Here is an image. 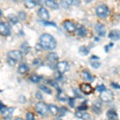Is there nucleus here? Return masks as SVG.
Instances as JSON below:
<instances>
[{"label":"nucleus","mask_w":120,"mask_h":120,"mask_svg":"<svg viewBox=\"0 0 120 120\" xmlns=\"http://www.w3.org/2000/svg\"><path fill=\"white\" fill-rule=\"evenodd\" d=\"M18 71L19 73H20V74H25V73H26L29 71V67L26 64H25V63H22V64H21L19 67Z\"/></svg>","instance_id":"5701e85b"},{"label":"nucleus","mask_w":120,"mask_h":120,"mask_svg":"<svg viewBox=\"0 0 120 120\" xmlns=\"http://www.w3.org/2000/svg\"><path fill=\"white\" fill-rule=\"evenodd\" d=\"M59 92L58 93V95H57L59 100H60V101H62V102H66L67 100V98H67V95L63 91H62L60 89H59Z\"/></svg>","instance_id":"b1692460"},{"label":"nucleus","mask_w":120,"mask_h":120,"mask_svg":"<svg viewBox=\"0 0 120 120\" xmlns=\"http://www.w3.org/2000/svg\"><path fill=\"white\" fill-rule=\"evenodd\" d=\"M48 111H49L50 113L54 116L57 115L58 114H59V108L55 105H53V104H51V105L48 106Z\"/></svg>","instance_id":"412c9836"},{"label":"nucleus","mask_w":120,"mask_h":120,"mask_svg":"<svg viewBox=\"0 0 120 120\" xmlns=\"http://www.w3.org/2000/svg\"><path fill=\"white\" fill-rule=\"evenodd\" d=\"M75 116H76L77 118H79V119H82V120H90L91 119V116H90V114L86 113V112H82V111H77L76 113H75Z\"/></svg>","instance_id":"ddd939ff"},{"label":"nucleus","mask_w":120,"mask_h":120,"mask_svg":"<svg viewBox=\"0 0 120 120\" xmlns=\"http://www.w3.org/2000/svg\"><path fill=\"white\" fill-rule=\"evenodd\" d=\"M2 15H3V13H2V11L0 10V16H2Z\"/></svg>","instance_id":"8fccbe9b"},{"label":"nucleus","mask_w":120,"mask_h":120,"mask_svg":"<svg viewBox=\"0 0 120 120\" xmlns=\"http://www.w3.org/2000/svg\"><path fill=\"white\" fill-rule=\"evenodd\" d=\"M38 16L40 17V19H42L44 21L48 20L50 18L48 11L45 8H43V7H41V8L38 10Z\"/></svg>","instance_id":"9b49d317"},{"label":"nucleus","mask_w":120,"mask_h":120,"mask_svg":"<svg viewBox=\"0 0 120 120\" xmlns=\"http://www.w3.org/2000/svg\"><path fill=\"white\" fill-rule=\"evenodd\" d=\"M36 63H37V65H36V66H37V67H38H38H39L40 65H42L41 59H35V60H34V64L35 65Z\"/></svg>","instance_id":"ea45409f"},{"label":"nucleus","mask_w":120,"mask_h":120,"mask_svg":"<svg viewBox=\"0 0 120 120\" xmlns=\"http://www.w3.org/2000/svg\"><path fill=\"white\" fill-rule=\"evenodd\" d=\"M80 90L85 94H90L93 92L92 86L89 83H82L80 85Z\"/></svg>","instance_id":"6e6552de"},{"label":"nucleus","mask_w":120,"mask_h":120,"mask_svg":"<svg viewBox=\"0 0 120 120\" xmlns=\"http://www.w3.org/2000/svg\"><path fill=\"white\" fill-rule=\"evenodd\" d=\"M92 110L94 112H95L98 115H100L101 114V111H102V103L101 102L97 101L96 102H94L92 106Z\"/></svg>","instance_id":"f3484780"},{"label":"nucleus","mask_w":120,"mask_h":120,"mask_svg":"<svg viewBox=\"0 0 120 120\" xmlns=\"http://www.w3.org/2000/svg\"><path fill=\"white\" fill-rule=\"evenodd\" d=\"M19 18L22 19V20L26 19V14H25V12H23V11H20V12L19 13Z\"/></svg>","instance_id":"4c0bfd02"},{"label":"nucleus","mask_w":120,"mask_h":120,"mask_svg":"<svg viewBox=\"0 0 120 120\" xmlns=\"http://www.w3.org/2000/svg\"><path fill=\"white\" fill-rule=\"evenodd\" d=\"M45 3L48 7H50V8H51L53 10H58L59 7L58 3L56 1H55V0H46Z\"/></svg>","instance_id":"dca6fc26"},{"label":"nucleus","mask_w":120,"mask_h":120,"mask_svg":"<svg viewBox=\"0 0 120 120\" xmlns=\"http://www.w3.org/2000/svg\"><path fill=\"white\" fill-rule=\"evenodd\" d=\"M19 102H26V98H25V96H23V95H21V96H19Z\"/></svg>","instance_id":"79ce46f5"},{"label":"nucleus","mask_w":120,"mask_h":120,"mask_svg":"<svg viewBox=\"0 0 120 120\" xmlns=\"http://www.w3.org/2000/svg\"><path fill=\"white\" fill-rule=\"evenodd\" d=\"M11 34V27L7 22L0 23V34L3 36H8Z\"/></svg>","instance_id":"0eeeda50"},{"label":"nucleus","mask_w":120,"mask_h":120,"mask_svg":"<svg viewBox=\"0 0 120 120\" xmlns=\"http://www.w3.org/2000/svg\"><path fill=\"white\" fill-rule=\"evenodd\" d=\"M7 106H6L3 103V102L0 101V112H1L2 114H3L6 111V110H7Z\"/></svg>","instance_id":"473e14b6"},{"label":"nucleus","mask_w":120,"mask_h":120,"mask_svg":"<svg viewBox=\"0 0 120 120\" xmlns=\"http://www.w3.org/2000/svg\"><path fill=\"white\" fill-rule=\"evenodd\" d=\"M106 116H107L108 119L111 120H118L119 119V116H118L117 112L114 110H109L106 113Z\"/></svg>","instance_id":"a211bd4d"},{"label":"nucleus","mask_w":120,"mask_h":120,"mask_svg":"<svg viewBox=\"0 0 120 120\" xmlns=\"http://www.w3.org/2000/svg\"><path fill=\"white\" fill-rule=\"evenodd\" d=\"M86 109H87V106H86V104H82L80 106L78 107V111H86Z\"/></svg>","instance_id":"c9c22d12"},{"label":"nucleus","mask_w":120,"mask_h":120,"mask_svg":"<svg viewBox=\"0 0 120 120\" xmlns=\"http://www.w3.org/2000/svg\"><path fill=\"white\" fill-rule=\"evenodd\" d=\"M98 59H99V58L96 57V56H92L90 58V65H91L92 67H94V68H98L101 66V63L98 62Z\"/></svg>","instance_id":"6ab92c4d"},{"label":"nucleus","mask_w":120,"mask_h":120,"mask_svg":"<svg viewBox=\"0 0 120 120\" xmlns=\"http://www.w3.org/2000/svg\"><path fill=\"white\" fill-rule=\"evenodd\" d=\"M96 90H98V92H102V91H104V90H106V86H104V85H98V86L96 87Z\"/></svg>","instance_id":"f704fd0d"},{"label":"nucleus","mask_w":120,"mask_h":120,"mask_svg":"<svg viewBox=\"0 0 120 120\" xmlns=\"http://www.w3.org/2000/svg\"><path fill=\"white\" fill-rule=\"evenodd\" d=\"M8 63L11 66H14V65H15L16 62L14 61V60H12V59H8Z\"/></svg>","instance_id":"37998d69"},{"label":"nucleus","mask_w":120,"mask_h":120,"mask_svg":"<svg viewBox=\"0 0 120 120\" xmlns=\"http://www.w3.org/2000/svg\"><path fill=\"white\" fill-rule=\"evenodd\" d=\"M72 4V0H61V5L64 8L68 9Z\"/></svg>","instance_id":"393cba45"},{"label":"nucleus","mask_w":120,"mask_h":120,"mask_svg":"<svg viewBox=\"0 0 120 120\" xmlns=\"http://www.w3.org/2000/svg\"><path fill=\"white\" fill-rule=\"evenodd\" d=\"M21 50H22V53L27 54L28 51H29V50H30V47H29V46H28L27 43H26V46H24V44H22V46H21Z\"/></svg>","instance_id":"2f4dec72"},{"label":"nucleus","mask_w":120,"mask_h":120,"mask_svg":"<svg viewBox=\"0 0 120 120\" xmlns=\"http://www.w3.org/2000/svg\"><path fill=\"white\" fill-rule=\"evenodd\" d=\"M56 68H57L59 73H60V74H63V73L67 72V71H68L70 70V65L67 62L62 61L56 64Z\"/></svg>","instance_id":"39448f33"},{"label":"nucleus","mask_w":120,"mask_h":120,"mask_svg":"<svg viewBox=\"0 0 120 120\" xmlns=\"http://www.w3.org/2000/svg\"><path fill=\"white\" fill-rule=\"evenodd\" d=\"M44 25H46V26H56V24L55 22H42Z\"/></svg>","instance_id":"58836bf2"},{"label":"nucleus","mask_w":120,"mask_h":120,"mask_svg":"<svg viewBox=\"0 0 120 120\" xmlns=\"http://www.w3.org/2000/svg\"><path fill=\"white\" fill-rule=\"evenodd\" d=\"M63 26H64V28L66 29V30L70 33L74 32L75 30H76V26H75V25L72 22H71V21H69V20L65 21L64 23H63Z\"/></svg>","instance_id":"1a4fd4ad"},{"label":"nucleus","mask_w":120,"mask_h":120,"mask_svg":"<svg viewBox=\"0 0 120 120\" xmlns=\"http://www.w3.org/2000/svg\"><path fill=\"white\" fill-rule=\"evenodd\" d=\"M39 88L41 89L42 91H44L45 93H46V94H52L51 90V89H50L49 87H47V86H43V85H40V86H39Z\"/></svg>","instance_id":"c756f323"},{"label":"nucleus","mask_w":120,"mask_h":120,"mask_svg":"<svg viewBox=\"0 0 120 120\" xmlns=\"http://www.w3.org/2000/svg\"><path fill=\"white\" fill-rule=\"evenodd\" d=\"M15 120H23V119H21V118H17V119H15Z\"/></svg>","instance_id":"de8ad7c7"},{"label":"nucleus","mask_w":120,"mask_h":120,"mask_svg":"<svg viewBox=\"0 0 120 120\" xmlns=\"http://www.w3.org/2000/svg\"><path fill=\"white\" fill-rule=\"evenodd\" d=\"M77 32H78L79 35V36H82V37H84V36L86 35V29L84 27V26H81V27H79L77 29Z\"/></svg>","instance_id":"a878e982"},{"label":"nucleus","mask_w":120,"mask_h":120,"mask_svg":"<svg viewBox=\"0 0 120 120\" xmlns=\"http://www.w3.org/2000/svg\"><path fill=\"white\" fill-rule=\"evenodd\" d=\"M8 19H9L10 22H11L13 24H16V23H18V22H19L18 17L15 16V15H10Z\"/></svg>","instance_id":"c85d7f7f"},{"label":"nucleus","mask_w":120,"mask_h":120,"mask_svg":"<svg viewBox=\"0 0 120 120\" xmlns=\"http://www.w3.org/2000/svg\"><path fill=\"white\" fill-rule=\"evenodd\" d=\"M95 30L99 36H102V37H104V36L106 35L105 26L101 24V23H97V24L95 25Z\"/></svg>","instance_id":"9d476101"},{"label":"nucleus","mask_w":120,"mask_h":120,"mask_svg":"<svg viewBox=\"0 0 120 120\" xmlns=\"http://www.w3.org/2000/svg\"><path fill=\"white\" fill-rule=\"evenodd\" d=\"M14 108L12 107H10V108H7V110H6V111L4 112V113L3 114V117H4L5 119H10L11 118V116H12L13 113H14Z\"/></svg>","instance_id":"aec40b11"},{"label":"nucleus","mask_w":120,"mask_h":120,"mask_svg":"<svg viewBox=\"0 0 120 120\" xmlns=\"http://www.w3.org/2000/svg\"><path fill=\"white\" fill-rule=\"evenodd\" d=\"M82 79H84V80L87 81V82H93V80H94V78H93L91 74H90L88 71H86V70L82 71Z\"/></svg>","instance_id":"2eb2a0df"},{"label":"nucleus","mask_w":120,"mask_h":120,"mask_svg":"<svg viewBox=\"0 0 120 120\" xmlns=\"http://www.w3.org/2000/svg\"><path fill=\"white\" fill-rule=\"evenodd\" d=\"M30 81H31L32 82H34V83H37L38 82H40V80L42 79V77L41 76H38V75H33L30 76Z\"/></svg>","instance_id":"cd10ccee"},{"label":"nucleus","mask_w":120,"mask_h":120,"mask_svg":"<svg viewBox=\"0 0 120 120\" xmlns=\"http://www.w3.org/2000/svg\"><path fill=\"white\" fill-rule=\"evenodd\" d=\"M101 101L104 102H110L114 99V94L111 90H106L104 91H102L100 93V96H99Z\"/></svg>","instance_id":"7ed1b4c3"},{"label":"nucleus","mask_w":120,"mask_h":120,"mask_svg":"<svg viewBox=\"0 0 120 120\" xmlns=\"http://www.w3.org/2000/svg\"><path fill=\"white\" fill-rule=\"evenodd\" d=\"M26 120H34V115L31 112H28L26 114Z\"/></svg>","instance_id":"72a5a7b5"},{"label":"nucleus","mask_w":120,"mask_h":120,"mask_svg":"<svg viewBox=\"0 0 120 120\" xmlns=\"http://www.w3.org/2000/svg\"><path fill=\"white\" fill-rule=\"evenodd\" d=\"M39 43L41 47L44 50H54L57 45L55 38L48 34H43L40 37Z\"/></svg>","instance_id":"f257e3e1"},{"label":"nucleus","mask_w":120,"mask_h":120,"mask_svg":"<svg viewBox=\"0 0 120 120\" xmlns=\"http://www.w3.org/2000/svg\"><path fill=\"white\" fill-rule=\"evenodd\" d=\"M108 37L111 38V40L114 41H117V40L120 39V30H113L108 34Z\"/></svg>","instance_id":"4468645a"},{"label":"nucleus","mask_w":120,"mask_h":120,"mask_svg":"<svg viewBox=\"0 0 120 120\" xmlns=\"http://www.w3.org/2000/svg\"><path fill=\"white\" fill-rule=\"evenodd\" d=\"M96 14L99 18H106L110 15V9L107 6L102 4L96 8Z\"/></svg>","instance_id":"f03ea898"},{"label":"nucleus","mask_w":120,"mask_h":120,"mask_svg":"<svg viewBox=\"0 0 120 120\" xmlns=\"http://www.w3.org/2000/svg\"><path fill=\"white\" fill-rule=\"evenodd\" d=\"M36 98H37L38 99H42V95L41 94V93L40 92L36 93Z\"/></svg>","instance_id":"49530a36"},{"label":"nucleus","mask_w":120,"mask_h":120,"mask_svg":"<svg viewBox=\"0 0 120 120\" xmlns=\"http://www.w3.org/2000/svg\"><path fill=\"white\" fill-rule=\"evenodd\" d=\"M35 111H37V113L38 115H42V116H46L48 113V106H46V104L45 102H38L35 106Z\"/></svg>","instance_id":"20e7f679"},{"label":"nucleus","mask_w":120,"mask_h":120,"mask_svg":"<svg viewBox=\"0 0 120 120\" xmlns=\"http://www.w3.org/2000/svg\"><path fill=\"white\" fill-rule=\"evenodd\" d=\"M24 5L28 9H32L36 6V3L34 0H24Z\"/></svg>","instance_id":"4be33fe9"},{"label":"nucleus","mask_w":120,"mask_h":120,"mask_svg":"<svg viewBox=\"0 0 120 120\" xmlns=\"http://www.w3.org/2000/svg\"><path fill=\"white\" fill-rule=\"evenodd\" d=\"M111 86H113L114 88H116V89H120V85L117 84V83L112 82V83H111Z\"/></svg>","instance_id":"c03bdc74"},{"label":"nucleus","mask_w":120,"mask_h":120,"mask_svg":"<svg viewBox=\"0 0 120 120\" xmlns=\"http://www.w3.org/2000/svg\"><path fill=\"white\" fill-rule=\"evenodd\" d=\"M55 120H62V119H60V118L59 117V118H56V119H55Z\"/></svg>","instance_id":"09e8293b"},{"label":"nucleus","mask_w":120,"mask_h":120,"mask_svg":"<svg viewBox=\"0 0 120 120\" xmlns=\"http://www.w3.org/2000/svg\"><path fill=\"white\" fill-rule=\"evenodd\" d=\"M107 120H111V119H107Z\"/></svg>","instance_id":"603ef678"},{"label":"nucleus","mask_w":120,"mask_h":120,"mask_svg":"<svg viewBox=\"0 0 120 120\" xmlns=\"http://www.w3.org/2000/svg\"><path fill=\"white\" fill-rule=\"evenodd\" d=\"M49 82L51 83V85H53L54 87H55V88H59V86H58V84L55 82V81H50Z\"/></svg>","instance_id":"a18cd8bd"},{"label":"nucleus","mask_w":120,"mask_h":120,"mask_svg":"<svg viewBox=\"0 0 120 120\" xmlns=\"http://www.w3.org/2000/svg\"><path fill=\"white\" fill-rule=\"evenodd\" d=\"M72 4L75 6H79V4H80V0H72Z\"/></svg>","instance_id":"a19ab883"},{"label":"nucleus","mask_w":120,"mask_h":120,"mask_svg":"<svg viewBox=\"0 0 120 120\" xmlns=\"http://www.w3.org/2000/svg\"><path fill=\"white\" fill-rule=\"evenodd\" d=\"M67 109L65 107V106H62V107H60L59 109V115L60 117L64 116L66 114H67Z\"/></svg>","instance_id":"7c9ffc66"},{"label":"nucleus","mask_w":120,"mask_h":120,"mask_svg":"<svg viewBox=\"0 0 120 120\" xmlns=\"http://www.w3.org/2000/svg\"><path fill=\"white\" fill-rule=\"evenodd\" d=\"M0 92H2V90H0Z\"/></svg>","instance_id":"3c124183"},{"label":"nucleus","mask_w":120,"mask_h":120,"mask_svg":"<svg viewBox=\"0 0 120 120\" xmlns=\"http://www.w3.org/2000/svg\"><path fill=\"white\" fill-rule=\"evenodd\" d=\"M46 59H47V61L49 62L50 63H51V64H55L56 63L58 62V60H59V56H58L57 54L55 53H49L46 56Z\"/></svg>","instance_id":"f8f14e48"},{"label":"nucleus","mask_w":120,"mask_h":120,"mask_svg":"<svg viewBox=\"0 0 120 120\" xmlns=\"http://www.w3.org/2000/svg\"><path fill=\"white\" fill-rule=\"evenodd\" d=\"M75 103V99L74 98H69V104L71 106V107H74Z\"/></svg>","instance_id":"e433bc0d"},{"label":"nucleus","mask_w":120,"mask_h":120,"mask_svg":"<svg viewBox=\"0 0 120 120\" xmlns=\"http://www.w3.org/2000/svg\"><path fill=\"white\" fill-rule=\"evenodd\" d=\"M90 52V50L86 47V46H82L80 48H79V53L82 55H87Z\"/></svg>","instance_id":"bb28decb"},{"label":"nucleus","mask_w":120,"mask_h":120,"mask_svg":"<svg viewBox=\"0 0 120 120\" xmlns=\"http://www.w3.org/2000/svg\"><path fill=\"white\" fill-rule=\"evenodd\" d=\"M8 59H11L12 60H14L15 62L20 61L22 59V54L21 51H11L8 53Z\"/></svg>","instance_id":"423d86ee"}]
</instances>
